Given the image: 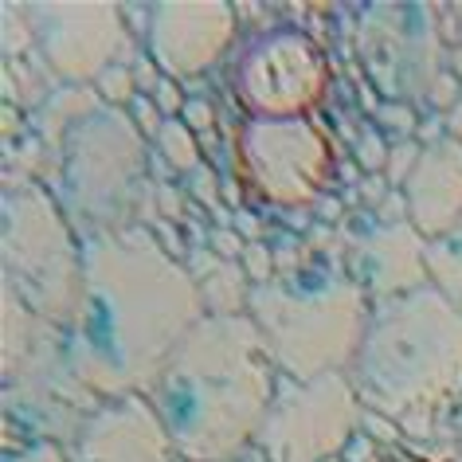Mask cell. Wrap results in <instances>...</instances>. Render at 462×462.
Listing matches in <instances>:
<instances>
[{
  "label": "cell",
  "instance_id": "26",
  "mask_svg": "<svg viewBox=\"0 0 462 462\" xmlns=\"http://www.w3.org/2000/svg\"><path fill=\"white\" fill-rule=\"evenodd\" d=\"M380 118H384V122H396V125H400V130H403V134H408V130H411V125H415V118H411V114H408V110H392V106H384V110H380Z\"/></svg>",
  "mask_w": 462,
  "mask_h": 462
},
{
  "label": "cell",
  "instance_id": "9",
  "mask_svg": "<svg viewBox=\"0 0 462 462\" xmlns=\"http://www.w3.org/2000/svg\"><path fill=\"white\" fill-rule=\"evenodd\" d=\"M239 161L274 204H310L329 180V145L306 118H255L239 137Z\"/></svg>",
  "mask_w": 462,
  "mask_h": 462
},
{
  "label": "cell",
  "instance_id": "20",
  "mask_svg": "<svg viewBox=\"0 0 462 462\" xmlns=\"http://www.w3.org/2000/svg\"><path fill=\"white\" fill-rule=\"evenodd\" d=\"M420 153H423V149H415V145L392 149V153H388V180H392V184H396V180L408 184V177H411V169H415V161H420Z\"/></svg>",
  "mask_w": 462,
  "mask_h": 462
},
{
  "label": "cell",
  "instance_id": "23",
  "mask_svg": "<svg viewBox=\"0 0 462 462\" xmlns=\"http://www.w3.org/2000/svg\"><path fill=\"white\" fill-rule=\"evenodd\" d=\"M184 125H189V130L192 134H208V130H212V122H216V114H212V106H208V102L204 98H189V102H184Z\"/></svg>",
  "mask_w": 462,
  "mask_h": 462
},
{
  "label": "cell",
  "instance_id": "16",
  "mask_svg": "<svg viewBox=\"0 0 462 462\" xmlns=\"http://www.w3.org/2000/svg\"><path fill=\"white\" fill-rule=\"evenodd\" d=\"M427 279L443 298L462 310V224L427 244Z\"/></svg>",
  "mask_w": 462,
  "mask_h": 462
},
{
  "label": "cell",
  "instance_id": "29",
  "mask_svg": "<svg viewBox=\"0 0 462 462\" xmlns=\"http://www.w3.org/2000/svg\"><path fill=\"white\" fill-rule=\"evenodd\" d=\"M236 462H267V458H263V455H255V450H247V455H239Z\"/></svg>",
  "mask_w": 462,
  "mask_h": 462
},
{
  "label": "cell",
  "instance_id": "8",
  "mask_svg": "<svg viewBox=\"0 0 462 462\" xmlns=\"http://www.w3.org/2000/svg\"><path fill=\"white\" fill-rule=\"evenodd\" d=\"M361 60L384 95H431L439 83L435 13L427 5H373L361 16Z\"/></svg>",
  "mask_w": 462,
  "mask_h": 462
},
{
  "label": "cell",
  "instance_id": "25",
  "mask_svg": "<svg viewBox=\"0 0 462 462\" xmlns=\"http://www.w3.org/2000/svg\"><path fill=\"white\" fill-rule=\"evenodd\" d=\"M216 247L224 251V259L227 255H244V251H247L244 244H239V236H231V231H216Z\"/></svg>",
  "mask_w": 462,
  "mask_h": 462
},
{
  "label": "cell",
  "instance_id": "15",
  "mask_svg": "<svg viewBox=\"0 0 462 462\" xmlns=\"http://www.w3.org/2000/svg\"><path fill=\"white\" fill-rule=\"evenodd\" d=\"M427 239L411 224H384L356 247V282L365 294L392 302L427 286Z\"/></svg>",
  "mask_w": 462,
  "mask_h": 462
},
{
  "label": "cell",
  "instance_id": "21",
  "mask_svg": "<svg viewBox=\"0 0 462 462\" xmlns=\"http://www.w3.org/2000/svg\"><path fill=\"white\" fill-rule=\"evenodd\" d=\"M153 102H157V110L165 114V118H172L177 110H184V98L180 95V87H177V79H169V75H161V83H157V90H153Z\"/></svg>",
  "mask_w": 462,
  "mask_h": 462
},
{
  "label": "cell",
  "instance_id": "12",
  "mask_svg": "<svg viewBox=\"0 0 462 462\" xmlns=\"http://www.w3.org/2000/svg\"><path fill=\"white\" fill-rule=\"evenodd\" d=\"M149 28V51L165 67L169 79L200 75L212 67L236 32V13L224 0H208V5H149L145 16Z\"/></svg>",
  "mask_w": 462,
  "mask_h": 462
},
{
  "label": "cell",
  "instance_id": "7",
  "mask_svg": "<svg viewBox=\"0 0 462 462\" xmlns=\"http://www.w3.org/2000/svg\"><path fill=\"white\" fill-rule=\"evenodd\" d=\"M356 415L361 396L341 373L318 380L286 376L259 427V455L267 462H329L349 447Z\"/></svg>",
  "mask_w": 462,
  "mask_h": 462
},
{
  "label": "cell",
  "instance_id": "13",
  "mask_svg": "<svg viewBox=\"0 0 462 462\" xmlns=\"http://www.w3.org/2000/svg\"><path fill=\"white\" fill-rule=\"evenodd\" d=\"M71 462H189L172 447L153 403L142 396L110 400L79 423Z\"/></svg>",
  "mask_w": 462,
  "mask_h": 462
},
{
  "label": "cell",
  "instance_id": "17",
  "mask_svg": "<svg viewBox=\"0 0 462 462\" xmlns=\"http://www.w3.org/2000/svg\"><path fill=\"white\" fill-rule=\"evenodd\" d=\"M208 279L196 282L200 286V298L208 306V314H239V306H247V279H244V267H236L231 259L216 255V263H208Z\"/></svg>",
  "mask_w": 462,
  "mask_h": 462
},
{
  "label": "cell",
  "instance_id": "6",
  "mask_svg": "<svg viewBox=\"0 0 462 462\" xmlns=\"http://www.w3.org/2000/svg\"><path fill=\"white\" fill-rule=\"evenodd\" d=\"M67 204L95 231L125 227V208L145 184V145L137 125L114 106H95L63 137ZM90 231V236H95Z\"/></svg>",
  "mask_w": 462,
  "mask_h": 462
},
{
  "label": "cell",
  "instance_id": "3",
  "mask_svg": "<svg viewBox=\"0 0 462 462\" xmlns=\"http://www.w3.org/2000/svg\"><path fill=\"white\" fill-rule=\"evenodd\" d=\"M361 403L411 435H427L462 400V310L435 286L384 302L353 361Z\"/></svg>",
  "mask_w": 462,
  "mask_h": 462
},
{
  "label": "cell",
  "instance_id": "28",
  "mask_svg": "<svg viewBox=\"0 0 462 462\" xmlns=\"http://www.w3.org/2000/svg\"><path fill=\"white\" fill-rule=\"evenodd\" d=\"M161 208H165V212L172 216V212H177V208H180V196L172 192V189H161Z\"/></svg>",
  "mask_w": 462,
  "mask_h": 462
},
{
  "label": "cell",
  "instance_id": "14",
  "mask_svg": "<svg viewBox=\"0 0 462 462\" xmlns=\"http://www.w3.org/2000/svg\"><path fill=\"white\" fill-rule=\"evenodd\" d=\"M408 224L431 244L462 224V142L435 137L403 184Z\"/></svg>",
  "mask_w": 462,
  "mask_h": 462
},
{
  "label": "cell",
  "instance_id": "18",
  "mask_svg": "<svg viewBox=\"0 0 462 462\" xmlns=\"http://www.w3.org/2000/svg\"><path fill=\"white\" fill-rule=\"evenodd\" d=\"M157 145L177 169H184V172L200 169V145H196V134L184 122L165 118V125H161V134H157Z\"/></svg>",
  "mask_w": 462,
  "mask_h": 462
},
{
  "label": "cell",
  "instance_id": "27",
  "mask_svg": "<svg viewBox=\"0 0 462 462\" xmlns=\"http://www.w3.org/2000/svg\"><path fill=\"white\" fill-rule=\"evenodd\" d=\"M447 130L455 142H462V95L455 98V106H450V118H447Z\"/></svg>",
  "mask_w": 462,
  "mask_h": 462
},
{
  "label": "cell",
  "instance_id": "19",
  "mask_svg": "<svg viewBox=\"0 0 462 462\" xmlns=\"http://www.w3.org/2000/svg\"><path fill=\"white\" fill-rule=\"evenodd\" d=\"M134 87H137V75L125 63H114V67H106V71L95 79V90L110 102V106H122V102H130L134 98Z\"/></svg>",
  "mask_w": 462,
  "mask_h": 462
},
{
  "label": "cell",
  "instance_id": "22",
  "mask_svg": "<svg viewBox=\"0 0 462 462\" xmlns=\"http://www.w3.org/2000/svg\"><path fill=\"white\" fill-rule=\"evenodd\" d=\"M244 259H247V271H251V282L255 286H263V282H271L274 279V267H271V251L263 247V244H247V251H244Z\"/></svg>",
  "mask_w": 462,
  "mask_h": 462
},
{
  "label": "cell",
  "instance_id": "24",
  "mask_svg": "<svg viewBox=\"0 0 462 462\" xmlns=\"http://www.w3.org/2000/svg\"><path fill=\"white\" fill-rule=\"evenodd\" d=\"M8 462H71L55 443H32L20 455H8Z\"/></svg>",
  "mask_w": 462,
  "mask_h": 462
},
{
  "label": "cell",
  "instance_id": "10",
  "mask_svg": "<svg viewBox=\"0 0 462 462\" xmlns=\"http://www.w3.org/2000/svg\"><path fill=\"white\" fill-rule=\"evenodd\" d=\"M236 90L259 118H302L326 90V67L314 43L298 32H274L255 40L239 60Z\"/></svg>",
  "mask_w": 462,
  "mask_h": 462
},
{
  "label": "cell",
  "instance_id": "11",
  "mask_svg": "<svg viewBox=\"0 0 462 462\" xmlns=\"http://www.w3.org/2000/svg\"><path fill=\"white\" fill-rule=\"evenodd\" d=\"M43 63L63 79H98L130 48L114 5H20Z\"/></svg>",
  "mask_w": 462,
  "mask_h": 462
},
{
  "label": "cell",
  "instance_id": "5",
  "mask_svg": "<svg viewBox=\"0 0 462 462\" xmlns=\"http://www.w3.org/2000/svg\"><path fill=\"white\" fill-rule=\"evenodd\" d=\"M5 279L32 314L48 326H67L83 298V247L40 184H8L5 196Z\"/></svg>",
  "mask_w": 462,
  "mask_h": 462
},
{
  "label": "cell",
  "instance_id": "2",
  "mask_svg": "<svg viewBox=\"0 0 462 462\" xmlns=\"http://www.w3.org/2000/svg\"><path fill=\"white\" fill-rule=\"evenodd\" d=\"M274 388V356L255 321L208 314L161 368L149 403L189 462H236L259 439Z\"/></svg>",
  "mask_w": 462,
  "mask_h": 462
},
{
  "label": "cell",
  "instance_id": "4",
  "mask_svg": "<svg viewBox=\"0 0 462 462\" xmlns=\"http://www.w3.org/2000/svg\"><path fill=\"white\" fill-rule=\"evenodd\" d=\"M274 365L294 380H318L356 361L368 329L361 282L326 267H294L274 274L247 298Z\"/></svg>",
  "mask_w": 462,
  "mask_h": 462
},
{
  "label": "cell",
  "instance_id": "1",
  "mask_svg": "<svg viewBox=\"0 0 462 462\" xmlns=\"http://www.w3.org/2000/svg\"><path fill=\"white\" fill-rule=\"evenodd\" d=\"M200 286L145 227L95 231L83 244V298L67 368L106 400L153 392L161 368L204 314Z\"/></svg>",
  "mask_w": 462,
  "mask_h": 462
},
{
  "label": "cell",
  "instance_id": "30",
  "mask_svg": "<svg viewBox=\"0 0 462 462\" xmlns=\"http://www.w3.org/2000/svg\"><path fill=\"white\" fill-rule=\"evenodd\" d=\"M329 462H337V458H329Z\"/></svg>",
  "mask_w": 462,
  "mask_h": 462
}]
</instances>
